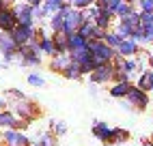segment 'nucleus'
<instances>
[{
  "mask_svg": "<svg viewBox=\"0 0 153 146\" xmlns=\"http://www.w3.org/2000/svg\"><path fill=\"white\" fill-rule=\"evenodd\" d=\"M136 86H140L142 90H153V69L142 71V75L138 77V84Z\"/></svg>",
  "mask_w": 153,
  "mask_h": 146,
  "instance_id": "412c9836",
  "label": "nucleus"
},
{
  "mask_svg": "<svg viewBox=\"0 0 153 146\" xmlns=\"http://www.w3.org/2000/svg\"><path fill=\"white\" fill-rule=\"evenodd\" d=\"M28 84L35 86V88H41V86L45 84V80L39 75V73H30V75H28Z\"/></svg>",
  "mask_w": 153,
  "mask_h": 146,
  "instance_id": "bb28decb",
  "label": "nucleus"
},
{
  "mask_svg": "<svg viewBox=\"0 0 153 146\" xmlns=\"http://www.w3.org/2000/svg\"><path fill=\"white\" fill-rule=\"evenodd\" d=\"M13 11H15V17H17V24H22V26H33L35 24V13H33V4L30 2L17 4Z\"/></svg>",
  "mask_w": 153,
  "mask_h": 146,
  "instance_id": "423d86ee",
  "label": "nucleus"
},
{
  "mask_svg": "<svg viewBox=\"0 0 153 146\" xmlns=\"http://www.w3.org/2000/svg\"><path fill=\"white\" fill-rule=\"evenodd\" d=\"M26 2H30V4H33V7H37V4H41V2H43V0H26Z\"/></svg>",
  "mask_w": 153,
  "mask_h": 146,
  "instance_id": "2f4dec72",
  "label": "nucleus"
},
{
  "mask_svg": "<svg viewBox=\"0 0 153 146\" xmlns=\"http://www.w3.org/2000/svg\"><path fill=\"white\" fill-rule=\"evenodd\" d=\"M39 49H41V54H48V56H56V45H54V39L52 37H41L39 39Z\"/></svg>",
  "mask_w": 153,
  "mask_h": 146,
  "instance_id": "f3484780",
  "label": "nucleus"
},
{
  "mask_svg": "<svg viewBox=\"0 0 153 146\" xmlns=\"http://www.w3.org/2000/svg\"><path fill=\"white\" fill-rule=\"evenodd\" d=\"M35 146H56V133L52 131V133H41L39 138L35 140Z\"/></svg>",
  "mask_w": 153,
  "mask_h": 146,
  "instance_id": "5701e85b",
  "label": "nucleus"
},
{
  "mask_svg": "<svg viewBox=\"0 0 153 146\" xmlns=\"http://www.w3.org/2000/svg\"><path fill=\"white\" fill-rule=\"evenodd\" d=\"M142 13H153V0H138Z\"/></svg>",
  "mask_w": 153,
  "mask_h": 146,
  "instance_id": "7c9ffc66",
  "label": "nucleus"
},
{
  "mask_svg": "<svg viewBox=\"0 0 153 146\" xmlns=\"http://www.w3.org/2000/svg\"><path fill=\"white\" fill-rule=\"evenodd\" d=\"M28 146H30V144H28Z\"/></svg>",
  "mask_w": 153,
  "mask_h": 146,
  "instance_id": "c9c22d12",
  "label": "nucleus"
},
{
  "mask_svg": "<svg viewBox=\"0 0 153 146\" xmlns=\"http://www.w3.org/2000/svg\"><path fill=\"white\" fill-rule=\"evenodd\" d=\"M117 54L119 56H123V58H131V56H136L138 54V41H134V39H123L121 41V45L117 47Z\"/></svg>",
  "mask_w": 153,
  "mask_h": 146,
  "instance_id": "9d476101",
  "label": "nucleus"
},
{
  "mask_svg": "<svg viewBox=\"0 0 153 146\" xmlns=\"http://www.w3.org/2000/svg\"><path fill=\"white\" fill-rule=\"evenodd\" d=\"M127 138H129V133H127L125 129H112V138H110V142L119 144V142H125Z\"/></svg>",
  "mask_w": 153,
  "mask_h": 146,
  "instance_id": "a878e982",
  "label": "nucleus"
},
{
  "mask_svg": "<svg viewBox=\"0 0 153 146\" xmlns=\"http://www.w3.org/2000/svg\"><path fill=\"white\" fill-rule=\"evenodd\" d=\"M114 15H117V13L112 11V9H99V15H97V19H95V24H97L99 28L108 30L110 24H112V17H114Z\"/></svg>",
  "mask_w": 153,
  "mask_h": 146,
  "instance_id": "4468645a",
  "label": "nucleus"
},
{
  "mask_svg": "<svg viewBox=\"0 0 153 146\" xmlns=\"http://www.w3.org/2000/svg\"><path fill=\"white\" fill-rule=\"evenodd\" d=\"M127 101H129L134 108L145 110V108L149 105V95H147V90H142L140 86H131L129 92H127Z\"/></svg>",
  "mask_w": 153,
  "mask_h": 146,
  "instance_id": "39448f33",
  "label": "nucleus"
},
{
  "mask_svg": "<svg viewBox=\"0 0 153 146\" xmlns=\"http://www.w3.org/2000/svg\"><path fill=\"white\" fill-rule=\"evenodd\" d=\"M63 75H65L67 80H80V77L84 75V71H82V67H80L78 62L74 60V62H71V65H69V67L63 71Z\"/></svg>",
  "mask_w": 153,
  "mask_h": 146,
  "instance_id": "aec40b11",
  "label": "nucleus"
},
{
  "mask_svg": "<svg viewBox=\"0 0 153 146\" xmlns=\"http://www.w3.org/2000/svg\"><path fill=\"white\" fill-rule=\"evenodd\" d=\"M93 135H95V138L97 140H101V142H110V138H112V129L108 127V125L106 122H95L93 125Z\"/></svg>",
  "mask_w": 153,
  "mask_h": 146,
  "instance_id": "ddd939ff",
  "label": "nucleus"
},
{
  "mask_svg": "<svg viewBox=\"0 0 153 146\" xmlns=\"http://www.w3.org/2000/svg\"><path fill=\"white\" fill-rule=\"evenodd\" d=\"M63 26H65V11L60 9V11L54 13L52 19H50V28H52L54 32H60V30H63Z\"/></svg>",
  "mask_w": 153,
  "mask_h": 146,
  "instance_id": "4be33fe9",
  "label": "nucleus"
},
{
  "mask_svg": "<svg viewBox=\"0 0 153 146\" xmlns=\"http://www.w3.org/2000/svg\"><path fill=\"white\" fill-rule=\"evenodd\" d=\"M149 65H151V69H153V54L149 56Z\"/></svg>",
  "mask_w": 153,
  "mask_h": 146,
  "instance_id": "72a5a7b5",
  "label": "nucleus"
},
{
  "mask_svg": "<svg viewBox=\"0 0 153 146\" xmlns=\"http://www.w3.org/2000/svg\"><path fill=\"white\" fill-rule=\"evenodd\" d=\"M117 4H119V0H97V7L99 9H112V11H114Z\"/></svg>",
  "mask_w": 153,
  "mask_h": 146,
  "instance_id": "c756f323",
  "label": "nucleus"
},
{
  "mask_svg": "<svg viewBox=\"0 0 153 146\" xmlns=\"http://www.w3.org/2000/svg\"><path fill=\"white\" fill-rule=\"evenodd\" d=\"M17 47H19V45L15 43V39L11 37V32L0 35V52H2V54H15Z\"/></svg>",
  "mask_w": 153,
  "mask_h": 146,
  "instance_id": "f8f14e48",
  "label": "nucleus"
},
{
  "mask_svg": "<svg viewBox=\"0 0 153 146\" xmlns=\"http://www.w3.org/2000/svg\"><path fill=\"white\" fill-rule=\"evenodd\" d=\"M26 122H19L15 116H13V112H0V127L2 129H17V127H24Z\"/></svg>",
  "mask_w": 153,
  "mask_h": 146,
  "instance_id": "9b49d317",
  "label": "nucleus"
},
{
  "mask_svg": "<svg viewBox=\"0 0 153 146\" xmlns=\"http://www.w3.org/2000/svg\"><path fill=\"white\" fill-rule=\"evenodd\" d=\"M97 28H99V26H97L95 22H91V19H84V22H82V26L78 28V32L82 35V37H86V39L91 41V39H95V32H97Z\"/></svg>",
  "mask_w": 153,
  "mask_h": 146,
  "instance_id": "6ab92c4d",
  "label": "nucleus"
},
{
  "mask_svg": "<svg viewBox=\"0 0 153 146\" xmlns=\"http://www.w3.org/2000/svg\"><path fill=\"white\" fill-rule=\"evenodd\" d=\"M15 26H17L15 11L9 9V7H0V30H2V32H11Z\"/></svg>",
  "mask_w": 153,
  "mask_h": 146,
  "instance_id": "0eeeda50",
  "label": "nucleus"
},
{
  "mask_svg": "<svg viewBox=\"0 0 153 146\" xmlns=\"http://www.w3.org/2000/svg\"><path fill=\"white\" fill-rule=\"evenodd\" d=\"M4 144L7 146H28L30 140L24 133H19L17 129H7L4 131Z\"/></svg>",
  "mask_w": 153,
  "mask_h": 146,
  "instance_id": "6e6552de",
  "label": "nucleus"
},
{
  "mask_svg": "<svg viewBox=\"0 0 153 146\" xmlns=\"http://www.w3.org/2000/svg\"><path fill=\"white\" fill-rule=\"evenodd\" d=\"M88 47V39L82 37L80 32L69 35V52H78V49H86Z\"/></svg>",
  "mask_w": 153,
  "mask_h": 146,
  "instance_id": "2eb2a0df",
  "label": "nucleus"
},
{
  "mask_svg": "<svg viewBox=\"0 0 153 146\" xmlns=\"http://www.w3.org/2000/svg\"><path fill=\"white\" fill-rule=\"evenodd\" d=\"M88 49H91V54H93L97 65H101V62H112L117 58V49L110 47L104 39H91L88 41Z\"/></svg>",
  "mask_w": 153,
  "mask_h": 146,
  "instance_id": "f257e3e1",
  "label": "nucleus"
},
{
  "mask_svg": "<svg viewBox=\"0 0 153 146\" xmlns=\"http://www.w3.org/2000/svg\"><path fill=\"white\" fill-rule=\"evenodd\" d=\"M4 105H7V101H4L2 97H0V112H2V110H4Z\"/></svg>",
  "mask_w": 153,
  "mask_h": 146,
  "instance_id": "473e14b6",
  "label": "nucleus"
},
{
  "mask_svg": "<svg viewBox=\"0 0 153 146\" xmlns=\"http://www.w3.org/2000/svg\"><path fill=\"white\" fill-rule=\"evenodd\" d=\"M129 2H136V0H129Z\"/></svg>",
  "mask_w": 153,
  "mask_h": 146,
  "instance_id": "f704fd0d",
  "label": "nucleus"
},
{
  "mask_svg": "<svg viewBox=\"0 0 153 146\" xmlns=\"http://www.w3.org/2000/svg\"><path fill=\"white\" fill-rule=\"evenodd\" d=\"M114 71H117L114 62H101L91 73V82L93 84H108L110 80H114Z\"/></svg>",
  "mask_w": 153,
  "mask_h": 146,
  "instance_id": "7ed1b4c3",
  "label": "nucleus"
},
{
  "mask_svg": "<svg viewBox=\"0 0 153 146\" xmlns=\"http://www.w3.org/2000/svg\"><path fill=\"white\" fill-rule=\"evenodd\" d=\"M131 11H134V7H131V2H129V0H119V4L114 7V13H117L119 17L129 15Z\"/></svg>",
  "mask_w": 153,
  "mask_h": 146,
  "instance_id": "b1692460",
  "label": "nucleus"
},
{
  "mask_svg": "<svg viewBox=\"0 0 153 146\" xmlns=\"http://www.w3.org/2000/svg\"><path fill=\"white\" fill-rule=\"evenodd\" d=\"M52 131H54L56 135H63V133L67 131V125H65L63 120H52Z\"/></svg>",
  "mask_w": 153,
  "mask_h": 146,
  "instance_id": "c85d7f7f",
  "label": "nucleus"
},
{
  "mask_svg": "<svg viewBox=\"0 0 153 146\" xmlns=\"http://www.w3.org/2000/svg\"><path fill=\"white\" fill-rule=\"evenodd\" d=\"M104 41H106V43L110 45V47H119L121 45V41H123V37H121L119 32H106V37H104Z\"/></svg>",
  "mask_w": 153,
  "mask_h": 146,
  "instance_id": "393cba45",
  "label": "nucleus"
},
{
  "mask_svg": "<svg viewBox=\"0 0 153 146\" xmlns=\"http://www.w3.org/2000/svg\"><path fill=\"white\" fill-rule=\"evenodd\" d=\"M129 88H131L129 82H127V80H121V82H117V84L110 88V95H112V97H117V99H123V97H127Z\"/></svg>",
  "mask_w": 153,
  "mask_h": 146,
  "instance_id": "a211bd4d",
  "label": "nucleus"
},
{
  "mask_svg": "<svg viewBox=\"0 0 153 146\" xmlns=\"http://www.w3.org/2000/svg\"><path fill=\"white\" fill-rule=\"evenodd\" d=\"M52 39H54V45H56V52L58 54H63V52H69V35L67 32H54L52 35Z\"/></svg>",
  "mask_w": 153,
  "mask_h": 146,
  "instance_id": "dca6fc26",
  "label": "nucleus"
},
{
  "mask_svg": "<svg viewBox=\"0 0 153 146\" xmlns=\"http://www.w3.org/2000/svg\"><path fill=\"white\" fill-rule=\"evenodd\" d=\"M95 0H69V4L74 9H80V11H84V9H88L91 4H93Z\"/></svg>",
  "mask_w": 153,
  "mask_h": 146,
  "instance_id": "cd10ccee",
  "label": "nucleus"
},
{
  "mask_svg": "<svg viewBox=\"0 0 153 146\" xmlns=\"http://www.w3.org/2000/svg\"><path fill=\"white\" fill-rule=\"evenodd\" d=\"M71 62H74V58H71V54H67V52H63V54H56L52 56V60H50V69L52 71H58V73H63Z\"/></svg>",
  "mask_w": 153,
  "mask_h": 146,
  "instance_id": "1a4fd4ad",
  "label": "nucleus"
},
{
  "mask_svg": "<svg viewBox=\"0 0 153 146\" xmlns=\"http://www.w3.org/2000/svg\"><path fill=\"white\" fill-rule=\"evenodd\" d=\"M11 37L15 39L17 45H28L30 41L37 39V30H35L33 26H22V24H17V26L11 30Z\"/></svg>",
  "mask_w": 153,
  "mask_h": 146,
  "instance_id": "20e7f679",
  "label": "nucleus"
},
{
  "mask_svg": "<svg viewBox=\"0 0 153 146\" xmlns=\"http://www.w3.org/2000/svg\"><path fill=\"white\" fill-rule=\"evenodd\" d=\"M136 28H140V13L131 11L129 15H123V17H121V22H119V26H117V32L123 37V39H129L131 35H134Z\"/></svg>",
  "mask_w": 153,
  "mask_h": 146,
  "instance_id": "f03ea898",
  "label": "nucleus"
}]
</instances>
